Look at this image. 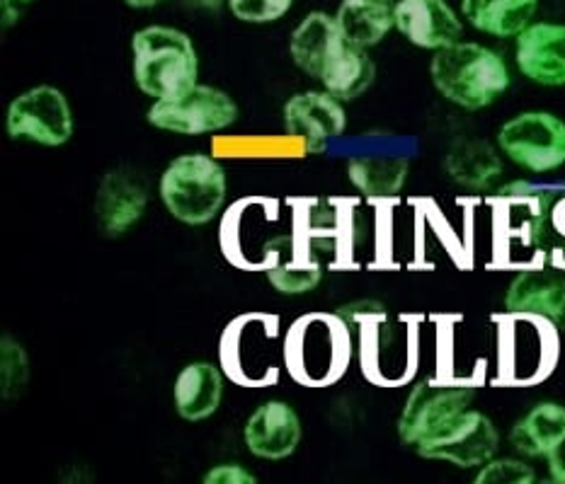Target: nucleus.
<instances>
[{
  "label": "nucleus",
  "instance_id": "obj_1",
  "mask_svg": "<svg viewBox=\"0 0 565 484\" xmlns=\"http://www.w3.org/2000/svg\"><path fill=\"white\" fill-rule=\"evenodd\" d=\"M429 78L447 103L478 111L495 105L510 90L512 71L495 49L461 40L435 52Z\"/></svg>",
  "mask_w": 565,
  "mask_h": 484
},
{
  "label": "nucleus",
  "instance_id": "obj_2",
  "mask_svg": "<svg viewBox=\"0 0 565 484\" xmlns=\"http://www.w3.org/2000/svg\"><path fill=\"white\" fill-rule=\"evenodd\" d=\"M340 313H309L291 322L285 337L287 374L306 388H328L350 366L352 334Z\"/></svg>",
  "mask_w": 565,
  "mask_h": 484
},
{
  "label": "nucleus",
  "instance_id": "obj_3",
  "mask_svg": "<svg viewBox=\"0 0 565 484\" xmlns=\"http://www.w3.org/2000/svg\"><path fill=\"white\" fill-rule=\"evenodd\" d=\"M131 52L134 78L149 97L175 99L196 85L200 61L185 32L151 24L134 34Z\"/></svg>",
  "mask_w": 565,
  "mask_h": 484
},
{
  "label": "nucleus",
  "instance_id": "obj_4",
  "mask_svg": "<svg viewBox=\"0 0 565 484\" xmlns=\"http://www.w3.org/2000/svg\"><path fill=\"white\" fill-rule=\"evenodd\" d=\"M279 318L269 313H245L233 318L218 342V358L224 376L243 388H265L279 380L277 352Z\"/></svg>",
  "mask_w": 565,
  "mask_h": 484
},
{
  "label": "nucleus",
  "instance_id": "obj_5",
  "mask_svg": "<svg viewBox=\"0 0 565 484\" xmlns=\"http://www.w3.org/2000/svg\"><path fill=\"white\" fill-rule=\"evenodd\" d=\"M158 194L175 221L188 226H204L226 202V170L204 153L178 155L163 170Z\"/></svg>",
  "mask_w": 565,
  "mask_h": 484
},
{
  "label": "nucleus",
  "instance_id": "obj_6",
  "mask_svg": "<svg viewBox=\"0 0 565 484\" xmlns=\"http://www.w3.org/2000/svg\"><path fill=\"white\" fill-rule=\"evenodd\" d=\"M360 330V364L374 386H403L420 364V332L411 318H370Z\"/></svg>",
  "mask_w": 565,
  "mask_h": 484
},
{
  "label": "nucleus",
  "instance_id": "obj_7",
  "mask_svg": "<svg viewBox=\"0 0 565 484\" xmlns=\"http://www.w3.org/2000/svg\"><path fill=\"white\" fill-rule=\"evenodd\" d=\"M558 330L534 315L505 313L498 332L500 376L518 386H532L554 374L558 364Z\"/></svg>",
  "mask_w": 565,
  "mask_h": 484
},
{
  "label": "nucleus",
  "instance_id": "obj_8",
  "mask_svg": "<svg viewBox=\"0 0 565 484\" xmlns=\"http://www.w3.org/2000/svg\"><path fill=\"white\" fill-rule=\"evenodd\" d=\"M498 148L530 175H551L565 165V121L551 111H522L498 131Z\"/></svg>",
  "mask_w": 565,
  "mask_h": 484
},
{
  "label": "nucleus",
  "instance_id": "obj_9",
  "mask_svg": "<svg viewBox=\"0 0 565 484\" xmlns=\"http://www.w3.org/2000/svg\"><path fill=\"white\" fill-rule=\"evenodd\" d=\"M279 218L281 211L275 198H238L221 221V252L233 267L263 271L267 245L285 233Z\"/></svg>",
  "mask_w": 565,
  "mask_h": 484
},
{
  "label": "nucleus",
  "instance_id": "obj_10",
  "mask_svg": "<svg viewBox=\"0 0 565 484\" xmlns=\"http://www.w3.org/2000/svg\"><path fill=\"white\" fill-rule=\"evenodd\" d=\"M498 445L500 433L493 419L469 407L433 433H427L415 449L427 461H441L454 467L471 470L483 467L490 458H495Z\"/></svg>",
  "mask_w": 565,
  "mask_h": 484
},
{
  "label": "nucleus",
  "instance_id": "obj_11",
  "mask_svg": "<svg viewBox=\"0 0 565 484\" xmlns=\"http://www.w3.org/2000/svg\"><path fill=\"white\" fill-rule=\"evenodd\" d=\"M476 397V386L461 378L423 380L405 397L398 417V437L405 445H417L427 433L445 421L469 409Z\"/></svg>",
  "mask_w": 565,
  "mask_h": 484
},
{
  "label": "nucleus",
  "instance_id": "obj_12",
  "mask_svg": "<svg viewBox=\"0 0 565 484\" xmlns=\"http://www.w3.org/2000/svg\"><path fill=\"white\" fill-rule=\"evenodd\" d=\"M146 117L156 129L202 136L231 127L238 119V105L228 93L196 83L192 90L175 99H156Z\"/></svg>",
  "mask_w": 565,
  "mask_h": 484
},
{
  "label": "nucleus",
  "instance_id": "obj_13",
  "mask_svg": "<svg viewBox=\"0 0 565 484\" xmlns=\"http://www.w3.org/2000/svg\"><path fill=\"white\" fill-rule=\"evenodd\" d=\"M6 129L15 141L64 146L73 136V111L66 95L52 85H36L18 95L8 107Z\"/></svg>",
  "mask_w": 565,
  "mask_h": 484
},
{
  "label": "nucleus",
  "instance_id": "obj_14",
  "mask_svg": "<svg viewBox=\"0 0 565 484\" xmlns=\"http://www.w3.org/2000/svg\"><path fill=\"white\" fill-rule=\"evenodd\" d=\"M505 313L542 318L565 332V265L522 267L505 291Z\"/></svg>",
  "mask_w": 565,
  "mask_h": 484
},
{
  "label": "nucleus",
  "instance_id": "obj_15",
  "mask_svg": "<svg viewBox=\"0 0 565 484\" xmlns=\"http://www.w3.org/2000/svg\"><path fill=\"white\" fill-rule=\"evenodd\" d=\"M285 127L306 153H323L348 127V115L335 95L328 90H306L289 97L285 105Z\"/></svg>",
  "mask_w": 565,
  "mask_h": 484
},
{
  "label": "nucleus",
  "instance_id": "obj_16",
  "mask_svg": "<svg viewBox=\"0 0 565 484\" xmlns=\"http://www.w3.org/2000/svg\"><path fill=\"white\" fill-rule=\"evenodd\" d=\"M514 64L542 88H565V22L534 20L514 40Z\"/></svg>",
  "mask_w": 565,
  "mask_h": 484
},
{
  "label": "nucleus",
  "instance_id": "obj_17",
  "mask_svg": "<svg viewBox=\"0 0 565 484\" xmlns=\"http://www.w3.org/2000/svg\"><path fill=\"white\" fill-rule=\"evenodd\" d=\"M263 271L273 289L285 295H301L313 291L323 279L326 267L318 262L309 245L291 226L267 245Z\"/></svg>",
  "mask_w": 565,
  "mask_h": 484
},
{
  "label": "nucleus",
  "instance_id": "obj_18",
  "mask_svg": "<svg viewBox=\"0 0 565 484\" xmlns=\"http://www.w3.org/2000/svg\"><path fill=\"white\" fill-rule=\"evenodd\" d=\"M396 30L413 46L439 52L461 42L463 20L449 0H396Z\"/></svg>",
  "mask_w": 565,
  "mask_h": 484
},
{
  "label": "nucleus",
  "instance_id": "obj_19",
  "mask_svg": "<svg viewBox=\"0 0 565 484\" xmlns=\"http://www.w3.org/2000/svg\"><path fill=\"white\" fill-rule=\"evenodd\" d=\"M149 192L131 170H113L100 182L95 196V216L107 238H121L143 218Z\"/></svg>",
  "mask_w": 565,
  "mask_h": 484
},
{
  "label": "nucleus",
  "instance_id": "obj_20",
  "mask_svg": "<svg viewBox=\"0 0 565 484\" xmlns=\"http://www.w3.org/2000/svg\"><path fill=\"white\" fill-rule=\"evenodd\" d=\"M243 439L255 458L281 461L297 451L301 441V419L291 405L267 400L245 421Z\"/></svg>",
  "mask_w": 565,
  "mask_h": 484
},
{
  "label": "nucleus",
  "instance_id": "obj_21",
  "mask_svg": "<svg viewBox=\"0 0 565 484\" xmlns=\"http://www.w3.org/2000/svg\"><path fill=\"white\" fill-rule=\"evenodd\" d=\"M374 78L376 66L370 54H366V49L352 44L345 34L330 49V54L323 61V68L318 73V80L323 83V88L330 95H335L340 103L342 99L348 103V99H354L370 90Z\"/></svg>",
  "mask_w": 565,
  "mask_h": 484
},
{
  "label": "nucleus",
  "instance_id": "obj_22",
  "mask_svg": "<svg viewBox=\"0 0 565 484\" xmlns=\"http://www.w3.org/2000/svg\"><path fill=\"white\" fill-rule=\"evenodd\" d=\"M536 12L539 0H461V18L495 40H518Z\"/></svg>",
  "mask_w": 565,
  "mask_h": 484
},
{
  "label": "nucleus",
  "instance_id": "obj_23",
  "mask_svg": "<svg viewBox=\"0 0 565 484\" xmlns=\"http://www.w3.org/2000/svg\"><path fill=\"white\" fill-rule=\"evenodd\" d=\"M224 397V374L209 362L185 366L175 378L173 400L178 415L185 421L212 417Z\"/></svg>",
  "mask_w": 565,
  "mask_h": 484
},
{
  "label": "nucleus",
  "instance_id": "obj_24",
  "mask_svg": "<svg viewBox=\"0 0 565 484\" xmlns=\"http://www.w3.org/2000/svg\"><path fill=\"white\" fill-rule=\"evenodd\" d=\"M445 170L454 184L469 192L493 190L502 175V158L493 146L478 139H463L449 148Z\"/></svg>",
  "mask_w": 565,
  "mask_h": 484
},
{
  "label": "nucleus",
  "instance_id": "obj_25",
  "mask_svg": "<svg viewBox=\"0 0 565 484\" xmlns=\"http://www.w3.org/2000/svg\"><path fill=\"white\" fill-rule=\"evenodd\" d=\"M565 439V407L561 402H536L510 431L512 449L524 458H548Z\"/></svg>",
  "mask_w": 565,
  "mask_h": 484
},
{
  "label": "nucleus",
  "instance_id": "obj_26",
  "mask_svg": "<svg viewBox=\"0 0 565 484\" xmlns=\"http://www.w3.org/2000/svg\"><path fill=\"white\" fill-rule=\"evenodd\" d=\"M411 163L403 155H358L348 163L354 190L372 202H391L408 182Z\"/></svg>",
  "mask_w": 565,
  "mask_h": 484
},
{
  "label": "nucleus",
  "instance_id": "obj_27",
  "mask_svg": "<svg viewBox=\"0 0 565 484\" xmlns=\"http://www.w3.org/2000/svg\"><path fill=\"white\" fill-rule=\"evenodd\" d=\"M342 34L362 49L384 42L396 30V3L393 0H342L335 15Z\"/></svg>",
  "mask_w": 565,
  "mask_h": 484
},
{
  "label": "nucleus",
  "instance_id": "obj_28",
  "mask_svg": "<svg viewBox=\"0 0 565 484\" xmlns=\"http://www.w3.org/2000/svg\"><path fill=\"white\" fill-rule=\"evenodd\" d=\"M340 36H342V30L335 18L326 15L321 10L309 12V15L299 22V28L291 32L289 52H291L294 64H297L306 76L318 80L323 61Z\"/></svg>",
  "mask_w": 565,
  "mask_h": 484
},
{
  "label": "nucleus",
  "instance_id": "obj_29",
  "mask_svg": "<svg viewBox=\"0 0 565 484\" xmlns=\"http://www.w3.org/2000/svg\"><path fill=\"white\" fill-rule=\"evenodd\" d=\"M0 376H3V397L6 400H12V397H20L24 386H28L30 378V364H28V354L22 352V346L3 337V352H0Z\"/></svg>",
  "mask_w": 565,
  "mask_h": 484
},
{
  "label": "nucleus",
  "instance_id": "obj_30",
  "mask_svg": "<svg viewBox=\"0 0 565 484\" xmlns=\"http://www.w3.org/2000/svg\"><path fill=\"white\" fill-rule=\"evenodd\" d=\"M534 480V467L520 458H490L476 475V484H532Z\"/></svg>",
  "mask_w": 565,
  "mask_h": 484
},
{
  "label": "nucleus",
  "instance_id": "obj_31",
  "mask_svg": "<svg viewBox=\"0 0 565 484\" xmlns=\"http://www.w3.org/2000/svg\"><path fill=\"white\" fill-rule=\"evenodd\" d=\"M291 3L294 0H228V8L241 22L267 24L285 18Z\"/></svg>",
  "mask_w": 565,
  "mask_h": 484
},
{
  "label": "nucleus",
  "instance_id": "obj_32",
  "mask_svg": "<svg viewBox=\"0 0 565 484\" xmlns=\"http://www.w3.org/2000/svg\"><path fill=\"white\" fill-rule=\"evenodd\" d=\"M255 482H257V477L236 463L214 465L204 475V484H255Z\"/></svg>",
  "mask_w": 565,
  "mask_h": 484
},
{
  "label": "nucleus",
  "instance_id": "obj_33",
  "mask_svg": "<svg viewBox=\"0 0 565 484\" xmlns=\"http://www.w3.org/2000/svg\"><path fill=\"white\" fill-rule=\"evenodd\" d=\"M546 467H548L551 480L558 482V484H565V439L556 445L554 451L548 453Z\"/></svg>",
  "mask_w": 565,
  "mask_h": 484
},
{
  "label": "nucleus",
  "instance_id": "obj_34",
  "mask_svg": "<svg viewBox=\"0 0 565 484\" xmlns=\"http://www.w3.org/2000/svg\"><path fill=\"white\" fill-rule=\"evenodd\" d=\"M182 3L190 6V8H200V10H218L224 6V0H182Z\"/></svg>",
  "mask_w": 565,
  "mask_h": 484
},
{
  "label": "nucleus",
  "instance_id": "obj_35",
  "mask_svg": "<svg viewBox=\"0 0 565 484\" xmlns=\"http://www.w3.org/2000/svg\"><path fill=\"white\" fill-rule=\"evenodd\" d=\"M125 3L131 8H151L156 3H161V0H125Z\"/></svg>",
  "mask_w": 565,
  "mask_h": 484
},
{
  "label": "nucleus",
  "instance_id": "obj_36",
  "mask_svg": "<svg viewBox=\"0 0 565 484\" xmlns=\"http://www.w3.org/2000/svg\"><path fill=\"white\" fill-rule=\"evenodd\" d=\"M18 3H30V0H18Z\"/></svg>",
  "mask_w": 565,
  "mask_h": 484
},
{
  "label": "nucleus",
  "instance_id": "obj_37",
  "mask_svg": "<svg viewBox=\"0 0 565 484\" xmlns=\"http://www.w3.org/2000/svg\"><path fill=\"white\" fill-rule=\"evenodd\" d=\"M563 192H565V187H563Z\"/></svg>",
  "mask_w": 565,
  "mask_h": 484
}]
</instances>
